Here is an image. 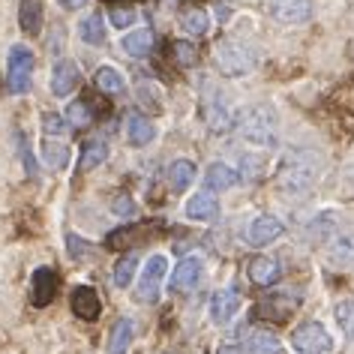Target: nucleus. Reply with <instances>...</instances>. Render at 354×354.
<instances>
[{
	"label": "nucleus",
	"mask_w": 354,
	"mask_h": 354,
	"mask_svg": "<svg viewBox=\"0 0 354 354\" xmlns=\"http://www.w3.org/2000/svg\"><path fill=\"white\" fill-rule=\"evenodd\" d=\"M318 174H322V159L313 150H295L291 156H286V162L277 171V189L288 198L306 196L315 187Z\"/></svg>",
	"instance_id": "nucleus-1"
},
{
	"label": "nucleus",
	"mask_w": 354,
	"mask_h": 354,
	"mask_svg": "<svg viewBox=\"0 0 354 354\" xmlns=\"http://www.w3.org/2000/svg\"><path fill=\"white\" fill-rule=\"evenodd\" d=\"M237 132H241L243 141H250L255 147H270L279 136V114L273 105L259 102L250 105V109L241 111L237 118Z\"/></svg>",
	"instance_id": "nucleus-2"
},
{
	"label": "nucleus",
	"mask_w": 354,
	"mask_h": 354,
	"mask_svg": "<svg viewBox=\"0 0 354 354\" xmlns=\"http://www.w3.org/2000/svg\"><path fill=\"white\" fill-rule=\"evenodd\" d=\"M214 60L225 78H243L259 69V48L246 39H219L214 48Z\"/></svg>",
	"instance_id": "nucleus-3"
},
{
	"label": "nucleus",
	"mask_w": 354,
	"mask_h": 354,
	"mask_svg": "<svg viewBox=\"0 0 354 354\" xmlns=\"http://www.w3.org/2000/svg\"><path fill=\"white\" fill-rule=\"evenodd\" d=\"M33 51L24 46V42H15L10 48V57H6V91L21 96L30 91L33 84Z\"/></svg>",
	"instance_id": "nucleus-4"
},
{
	"label": "nucleus",
	"mask_w": 354,
	"mask_h": 354,
	"mask_svg": "<svg viewBox=\"0 0 354 354\" xmlns=\"http://www.w3.org/2000/svg\"><path fill=\"white\" fill-rule=\"evenodd\" d=\"M291 348L297 354H330L333 336L327 333V327L322 322H304L291 333Z\"/></svg>",
	"instance_id": "nucleus-5"
},
{
	"label": "nucleus",
	"mask_w": 354,
	"mask_h": 354,
	"mask_svg": "<svg viewBox=\"0 0 354 354\" xmlns=\"http://www.w3.org/2000/svg\"><path fill=\"white\" fill-rule=\"evenodd\" d=\"M168 273V259L165 255H150L145 261V270L138 277V300L141 304H156L159 300V288Z\"/></svg>",
	"instance_id": "nucleus-6"
},
{
	"label": "nucleus",
	"mask_w": 354,
	"mask_h": 354,
	"mask_svg": "<svg viewBox=\"0 0 354 354\" xmlns=\"http://www.w3.org/2000/svg\"><path fill=\"white\" fill-rule=\"evenodd\" d=\"M268 12L279 24H304L313 15V0H268Z\"/></svg>",
	"instance_id": "nucleus-7"
},
{
	"label": "nucleus",
	"mask_w": 354,
	"mask_h": 354,
	"mask_svg": "<svg viewBox=\"0 0 354 354\" xmlns=\"http://www.w3.org/2000/svg\"><path fill=\"white\" fill-rule=\"evenodd\" d=\"M282 232H286L282 219L264 214V216H255V219H252L243 237H246V243H250V246H268V243H273V241H279Z\"/></svg>",
	"instance_id": "nucleus-8"
},
{
	"label": "nucleus",
	"mask_w": 354,
	"mask_h": 354,
	"mask_svg": "<svg viewBox=\"0 0 354 354\" xmlns=\"http://www.w3.org/2000/svg\"><path fill=\"white\" fill-rule=\"evenodd\" d=\"M201 279V259L196 255H187L183 261H177V268L171 270V279H168V288L174 291V295H187L198 286Z\"/></svg>",
	"instance_id": "nucleus-9"
},
{
	"label": "nucleus",
	"mask_w": 354,
	"mask_h": 354,
	"mask_svg": "<svg viewBox=\"0 0 354 354\" xmlns=\"http://www.w3.org/2000/svg\"><path fill=\"white\" fill-rule=\"evenodd\" d=\"M57 295V273L51 268H37L30 277V304L33 306H48Z\"/></svg>",
	"instance_id": "nucleus-10"
},
{
	"label": "nucleus",
	"mask_w": 354,
	"mask_h": 354,
	"mask_svg": "<svg viewBox=\"0 0 354 354\" xmlns=\"http://www.w3.org/2000/svg\"><path fill=\"white\" fill-rule=\"evenodd\" d=\"M69 306H73V313L82 318V322H96L102 313L100 295H96V288H91V286H75L73 295H69Z\"/></svg>",
	"instance_id": "nucleus-11"
},
{
	"label": "nucleus",
	"mask_w": 354,
	"mask_h": 354,
	"mask_svg": "<svg viewBox=\"0 0 354 354\" xmlns=\"http://www.w3.org/2000/svg\"><path fill=\"white\" fill-rule=\"evenodd\" d=\"M205 120H207V127L210 132H228V127H232V109H228V100H225V93H219L214 91L207 96V102H205Z\"/></svg>",
	"instance_id": "nucleus-12"
},
{
	"label": "nucleus",
	"mask_w": 354,
	"mask_h": 354,
	"mask_svg": "<svg viewBox=\"0 0 354 354\" xmlns=\"http://www.w3.org/2000/svg\"><path fill=\"white\" fill-rule=\"evenodd\" d=\"M241 309V295L234 288H219L214 297H210V318L216 324H228Z\"/></svg>",
	"instance_id": "nucleus-13"
},
{
	"label": "nucleus",
	"mask_w": 354,
	"mask_h": 354,
	"mask_svg": "<svg viewBox=\"0 0 354 354\" xmlns=\"http://www.w3.org/2000/svg\"><path fill=\"white\" fill-rule=\"evenodd\" d=\"M82 82V73L73 60H57L55 69H51V93L55 96H69Z\"/></svg>",
	"instance_id": "nucleus-14"
},
{
	"label": "nucleus",
	"mask_w": 354,
	"mask_h": 354,
	"mask_svg": "<svg viewBox=\"0 0 354 354\" xmlns=\"http://www.w3.org/2000/svg\"><path fill=\"white\" fill-rule=\"evenodd\" d=\"M183 210H187V216L192 219V223H210V219L219 216V201H216L214 192L201 189V192H196V196H189Z\"/></svg>",
	"instance_id": "nucleus-15"
},
{
	"label": "nucleus",
	"mask_w": 354,
	"mask_h": 354,
	"mask_svg": "<svg viewBox=\"0 0 354 354\" xmlns=\"http://www.w3.org/2000/svg\"><path fill=\"white\" fill-rule=\"evenodd\" d=\"M46 21V0H19V24L28 37H39Z\"/></svg>",
	"instance_id": "nucleus-16"
},
{
	"label": "nucleus",
	"mask_w": 354,
	"mask_h": 354,
	"mask_svg": "<svg viewBox=\"0 0 354 354\" xmlns=\"http://www.w3.org/2000/svg\"><path fill=\"white\" fill-rule=\"evenodd\" d=\"M246 273L255 286H273L282 277V264L277 259H268V255H255V259L246 264Z\"/></svg>",
	"instance_id": "nucleus-17"
},
{
	"label": "nucleus",
	"mask_w": 354,
	"mask_h": 354,
	"mask_svg": "<svg viewBox=\"0 0 354 354\" xmlns=\"http://www.w3.org/2000/svg\"><path fill=\"white\" fill-rule=\"evenodd\" d=\"M237 180H241V174H237L232 165H225V162H214V165H207V171H205V187H207V192L232 189Z\"/></svg>",
	"instance_id": "nucleus-18"
},
{
	"label": "nucleus",
	"mask_w": 354,
	"mask_h": 354,
	"mask_svg": "<svg viewBox=\"0 0 354 354\" xmlns=\"http://www.w3.org/2000/svg\"><path fill=\"white\" fill-rule=\"evenodd\" d=\"M156 138V127L145 114H129L127 118V141L132 147H147Z\"/></svg>",
	"instance_id": "nucleus-19"
},
{
	"label": "nucleus",
	"mask_w": 354,
	"mask_h": 354,
	"mask_svg": "<svg viewBox=\"0 0 354 354\" xmlns=\"http://www.w3.org/2000/svg\"><path fill=\"white\" fill-rule=\"evenodd\" d=\"M153 30L150 28H136V30H129L127 37L120 39V48L127 51L129 57H147L150 55V48H153Z\"/></svg>",
	"instance_id": "nucleus-20"
},
{
	"label": "nucleus",
	"mask_w": 354,
	"mask_h": 354,
	"mask_svg": "<svg viewBox=\"0 0 354 354\" xmlns=\"http://www.w3.org/2000/svg\"><path fill=\"white\" fill-rule=\"evenodd\" d=\"M132 336H136V322H132V318H118L111 327L105 354H127L129 345H132Z\"/></svg>",
	"instance_id": "nucleus-21"
},
{
	"label": "nucleus",
	"mask_w": 354,
	"mask_h": 354,
	"mask_svg": "<svg viewBox=\"0 0 354 354\" xmlns=\"http://www.w3.org/2000/svg\"><path fill=\"white\" fill-rule=\"evenodd\" d=\"M196 162H189V159H174L171 165H168V187H171L174 192H183L189 187L192 180H196Z\"/></svg>",
	"instance_id": "nucleus-22"
},
{
	"label": "nucleus",
	"mask_w": 354,
	"mask_h": 354,
	"mask_svg": "<svg viewBox=\"0 0 354 354\" xmlns=\"http://www.w3.org/2000/svg\"><path fill=\"white\" fill-rule=\"evenodd\" d=\"M327 255H330L333 264H339V268H345V264H354V232H339L330 241V246H327Z\"/></svg>",
	"instance_id": "nucleus-23"
},
{
	"label": "nucleus",
	"mask_w": 354,
	"mask_h": 354,
	"mask_svg": "<svg viewBox=\"0 0 354 354\" xmlns=\"http://www.w3.org/2000/svg\"><path fill=\"white\" fill-rule=\"evenodd\" d=\"M295 304L288 300V295H273V297H264L261 306H259V315L268 318V322H286L291 315Z\"/></svg>",
	"instance_id": "nucleus-24"
},
{
	"label": "nucleus",
	"mask_w": 354,
	"mask_h": 354,
	"mask_svg": "<svg viewBox=\"0 0 354 354\" xmlns=\"http://www.w3.org/2000/svg\"><path fill=\"white\" fill-rule=\"evenodd\" d=\"M243 354H282V342L268 330H255L246 339Z\"/></svg>",
	"instance_id": "nucleus-25"
},
{
	"label": "nucleus",
	"mask_w": 354,
	"mask_h": 354,
	"mask_svg": "<svg viewBox=\"0 0 354 354\" xmlns=\"http://www.w3.org/2000/svg\"><path fill=\"white\" fill-rule=\"evenodd\" d=\"M105 156H109V145H105L102 138H93L87 141L82 147V159H78V171H93L96 165L105 162Z\"/></svg>",
	"instance_id": "nucleus-26"
},
{
	"label": "nucleus",
	"mask_w": 354,
	"mask_h": 354,
	"mask_svg": "<svg viewBox=\"0 0 354 354\" xmlns=\"http://www.w3.org/2000/svg\"><path fill=\"white\" fill-rule=\"evenodd\" d=\"M93 82L96 87H100L102 93H123V87H127V78H123L120 69H114V66H100L96 69V75H93Z\"/></svg>",
	"instance_id": "nucleus-27"
},
{
	"label": "nucleus",
	"mask_w": 354,
	"mask_h": 354,
	"mask_svg": "<svg viewBox=\"0 0 354 354\" xmlns=\"http://www.w3.org/2000/svg\"><path fill=\"white\" fill-rule=\"evenodd\" d=\"M78 37H82V42H87V46H102L105 42V21L100 12L87 15V19L78 24Z\"/></svg>",
	"instance_id": "nucleus-28"
},
{
	"label": "nucleus",
	"mask_w": 354,
	"mask_h": 354,
	"mask_svg": "<svg viewBox=\"0 0 354 354\" xmlns=\"http://www.w3.org/2000/svg\"><path fill=\"white\" fill-rule=\"evenodd\" d=\"M180 28H183V33H189V37H205L210 30V15L205 10H183Z\"/></svg>",
	"instance_id": "nucleus-29"
},
{
	"label": "nucleus",
	"mask_w": 354,
	"mask_h": 354,
	"mask_svg": "<svg viewBox=\"0 0 354 354\" xmlns=\"http://www.w3.org/2000/svg\"><path fill=\"white\" fill-rule=\"evenodd\" d=\"M42 162L48 168H64L69 162V147L64 141H55V138H46L42 141Z\"/></svg>",
	"instance_id": "nucleus-30"
},
{
	"label": "nucleus",
	"mask_w": 354,
	"mask_h": 354,
	"mask_svg": "<svg viewBox=\"0 0 354 354\" xmlns=\"http://www.w3.org/2000/svg\"><path fill=\"white\" fill-rule=\"evenodd\" d=\"M136 273H138V259L136 255H123V259L114 264V286L118 288H129V282L136 279Z\"/></svg>",
	"instance_id": "nucleus-31"
},
{
	"label": "nucleus",
	"mask_w": 354,
	"mask_h": 354,
	"mask_svg": "<svg viewBox=\"0 0 354 354\" xmlns=\"http://www.w3.org/2000/svg\"><path fill=\"white\" fill-rule=\"evenodd\" d=\"M66 120L73 123V127H87V123L93 120V111H91V105H87V102H82V100L69 102V105H66Z\"/></svg>",
	"instance_id": "nucleus-32"
},
{
	"label": "nucleus",
	"mask_w": 354,
	"mask_h": 354,
	"mask_svg": "<svg viewBox=\"0 0 354 354\" xmlns=\"http://www.w3.org/2000/svg\"><path fill=\"white\" fill-rule=\"evenodd\" d=\"M136 19H138V12L132 10V6H111V12H109V21L114 24V28H120V30H127V28H132L136 24Z\"/></svg>",
	"instance_id": "nucleus-33"
},
{
	"label": "nucleus",
	"mask_w": 354,
	"mask_h": 354,
	"mask_svg": "<svg viewBox=\"0 0 354 354\" xmlns=\"http://www.w3.org/2000/svg\"><path fill=\"white\" fill-rule=\"evenodd\" d=\"M336 322H339L342 333L354 339V300H342L339 306H336Z\"/></svg>",
	"instance_id": "nucleus-34"
},
{
	"label": "nucleus",
	"mask_w": 354,
	"mask_h": 354,
	"mask_svg": "<svg viewBox=\"0 0 354 354\" xmlns=\"http://www.w3.org/2000/svg\"><path fill=\"white\" fill-rule=\"evenodd\" d=\"M171 51H174V60L180 66H192L198 60V51H196V46L192 42H187V39H177L174 46H171Z\"/></svg>",
	"instance_id": "nucleus-35"
},
{
	"label": "nucleus",
	"mask_w": 354,
	"mask_h": 354,
	"mask_svg": "<svg viewBox=\"0 0 354 354\" xmlns=\"http://www.w3.org/2000/svg\"><path fill=\"white\" fill-rule=\"evenodd\" d=\"M42 129H46V136H64L66 120L57 118V114H46V118H42Z\"/></svg>",
	"instance_id": "nucleus-36"
},
{
	"label": "nucleus",
	"mask_w": 354,
	"mask_h": 354,
	"mask_svg": "<svg viewBox=\"0 0 354 354\" xmlns=\"http://www.w3.org/2000/svg\"><path fill=\"white\" fill-rule=\"evenodd\" d=\"M111 210H114V216L127 219V216L136 214V201H132L129 196H118V198H114V205H111Z\"/></svg>",
	"instance_id": "nucleus-37"
},
{
	"label": "nucleus",
	"mask_w": 354,
	"mask_h": 354,
	"mask_svg": "<svg viewBox=\"0 0 354 354\" xmlns=\"http://www.w3.org/2000/svg\"><path fill=\"white\" fill-rule=\"evenodd\" d=\"M66 246H69V255H73V259H84L87 250H91V246H87V241H82L78 234H69V237H66Z\"/></svg>",
	"instance_id": "nucleus-38"
},
{
	"label": "nucleus",
	"mask_w": 354,
	"mask_h": 354,
	"mask_svg": "<svg viewBox=\"0 0 354 354\" xmlns=\"http://www.w3.org/2000/svg\"><path fill=\"white\" fill-rule=\"evenodd\" d=\"M19 145H21V159H24V168H28V174L33 177V174H37V165H33V153H30V147H28V138L19 136Z\"/></svg>",
	"instance_id": "nucleus-39"
},
{
	"label": "nucleus",
	"mask_w": 354,
	"mask_h": 354,
	"mask_svg": "<svg viewBox=\"0 0 354 354\" xmlns=\"http://www.w3.org/2000/svg\"><path fill=\"white\" fill-rule=\"evenodd\" d=\"M60 6H64V10H82V6L87 3V0H57Z\"/></svg>",
	"instance_id": "nucleus-40"
},
{
	"label": "nucleus",
	"mask_w": 354,
	"mask_h": 354,
	"mask_svg": "<svg viewBox=\"0 0 354 354\" xmlns=\"http://www.w3.org/2000/svg\"><path fill=\"white\" fill-rule=\"evenodd\" d=\"M219 354H243V348H237V345H219Z\"/></svg>",
	"instance_id": "nucleus-41"
},
{
	"label": "nucleus",
	"mask_w": 354,
	"mask_h": 354,
	"mask_svg": "<svg viewBox=\"0 0 354 354\" xmlns=\"http://www.w3.org/2000/svg\"><path fill=\"white\" fill-rule=\"evenodd\" d=\"M216 10H219V19H223V21L228 19V15H232V10H228V6H223V3H219V6H216Z\"/></svg>",
	"instance_id": "nucleus-42"
},
{
	"label": "nucleus",
	"mask_w": 354,
	"mask_h": 354,
	"mask_svg": "<svg viewBox=\"0 0 354 354\" xmlns=\"http://www.w3.org/2000/svg\"><path fill=\"white\" fill-rule=\"evenodd\" d=\"M165 354H177V351H165Z\"/></svg>",
	"instance_id": "nucleus-43"
}]
</instances>
